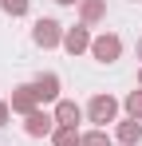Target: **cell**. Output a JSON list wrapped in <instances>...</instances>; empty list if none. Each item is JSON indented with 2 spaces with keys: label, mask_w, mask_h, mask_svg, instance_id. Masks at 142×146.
Segmentation results:
<instances>
[{
  "label": "cell",
  "mask_w": 142,
  "mask_h": 146,
  "mask_svg": "<svg viewBox=\"0 0 142 146\" xmlns=\"http://www.w3.org/2000/svg\"><path fill=\"white\" fill-rule=\"evenodd\" d=\"M8 115H12V103H4V99H0V126L8 122Z\"/></svg>",
  "instance_id": "cell-15"
},
{
  "label": "cell",
  "mask_w": 142,
  "mask_h": 146,
  "mask_svg": "<svg viewBox=\"0 0 142 146\" xmlns=\"http://www.w3.org/2000/svg\"><path fill=\"white\" fill-rule=\"evenodd\" d=\"M91 32H87V24H75V28H67L63 32V48L71 51V55H83V51H91Z\"/></svg>",
  "instance_id": "cell-6"
},
{
  "label": "cell",
  "mask_w": 142,
  "mask_h": 146,
  "mask_svg": "<svg viewBox=\"0 0 142 146\" xmlns=\"http://www.w3.org/2000/svg\"><path fill=\"white\" fill-rule=\"evenodd\" d=\"M79 119H83L79 103H71V99H59V103H55V122H59V126H79Z\"/></svg>",
  "instance_id": "cell-8"
},
{
  "label": "cell",
  "mask_w": 142,
  "mask_h": 146,
  "mask_svg": "<svg viewBox=\"0 0 142 146\" xmlns=\"http://www.w3.org/2000/svg\"><path fill=\"white\" fill-rule=\"evenodd\" d=\"M126 115L142 122V87H138V91H130V95H126Z\"/></svg>",
  "instance_id": "cell-12"
},
{
  "label": "cell",
  "mask_w": 142,
  "mask_h": 146,
  "mask_svg": "<svg viewBox=\"0 0 142 146\" xmlns=\"http://www.w3.org/2000/svg\"><path fill=\"white\" fill-rule=\"evenodd\" d=\"M12 111H16V115H24V119L40 111V95H36V83H24V87H16V91H12Z\"/></svg>",
  "instance_id": "cell-3"
},
{
  "label": "cell",
  "mask_w": 142,
  "mask_h": 146,
  "mask_svg": "<svg viewBox=\"0 0 142 146\" xmlns=\"http://www.w3.org/2000/svg\"><path fill=\"white\" fill-rule=\"evenodd\" d=\"M0 8H4L8 16H28L32 4H28V0H0Z\"/></svg>",
  "instance_id": "cell-13"
},
{
  "label": "cell",
  "mask_w": 142,
  "mask_h": 146,
  "mask_svg": "<svg viewBox=\"0 0 142 146\" xmlns=\"http://www.w3.org/2000/svg\"><path fill=\"white\" fill-rule=\"evenodd\" d=\"M55 4H79V0H55Z\"/></svg>",
  "instance_id": "cell-16"
},
{
  "label": "cell",
  "mask_w": 142,
  "mask_h": 146,
  "mask_svg": "<svg viewBox=\"0 0 142 146\" xmlns=\"http://www.w3.org/2000/svg\"><path fill=\"white\" fill-rule=\"evenodd\" d=\"M115 115H118V103H115L111 95H95V99H91V107H87V119L99 122V126L115 122Z\"/></svg>",
  "instance_id": "cell-4"
},
{
  "label": "cell",
  "mask_w": 142,
  "mask_h": 146,
  "mask_svg": "<svg viewBox=\"0 0 142 146\" xmlns=\"http://www.w3.org/2000/svg\"><path fill=\"white\" fill-rule=\"evenodd\" d=\"M79 16H83V24H87V28L99 24V20L107 16V0H79Z\"/></svg>",
  "instance_id": "cell-9"
},
{
  "label": "cell",
  "mask_w": 142,
  "mask_h": 146,
  "mask_svg": "<svg viewBox=\"0 0 142 146\" xmlns=\"http://www.w3.org/2000/svg\"><path fill=\"white\" fill-rule=\"evenodd\" d=\"M51 142L55 146H83V134H79V126H55Z\"/></svg>",
  "instance_id": "cell-11"
},
{
  "label": "cell",
  "mask_w": 142,
  "mask_h": 146,
  "mask_svg": "<svg viewBox=\"0 0 142 146\" xmlns=\"http://www.w3.org/2000/svg\"><path fill=\"white\" fill-rule=\"evenodd\" d=\"M83 146H111V142H107L103 130H91V134H83Z\"/></svg>",
  "instance_id": "cell-14"
},
{
  "label": "cell",
  "mask_w": 142,
  "mask_h": 146,
  "mask_svg": "<svg viewBox=\"0 0 142 146\" xmlns=\"http://www.w3.org/2000/svg\"><path fill=\"white\" fill-rule=\"evenodd\" d=\"M115 138H118V146H134V142L142 138V122H138V119H126V122H118Z\"/></svg>",
  "instance_id": "cell-10"
},
{
  "label": "cell",
  "mask_w": 142,
  "mask_h": 146,
  "mask_svg": "<svg viewBox=\"0 0 142 146\" xmlns=\"http://www.w3.org/2000/svg\"><path fill=\"white\" fill-rule=\"evenodd\" d=\"M91 55L99 59V63H115L118 55H122V40H118L115 32H103V36H95V44H91Z\"/></svg>",
  "instance_id": "cell-2"
},
{
  "label": "cell",
  "mask_w": 142,
  "mask_h": 146,
  "mask_svg": "<svg viewBox=\"0 0 142 146\" xmlns=\"http://www.w3.org/2000/svg\"><path fill=\"white\" fill-rule=\"evenodd\" d=\"M138 55H142V40H138Z\"/></svg>",
  "instance_id": "cell-17"
},
{
  "label": "cell",
  "mask_w": 142,
  "mask_h": 146,
  "mask_svg": "<svg viewBox=\"0 0 142 146\" xmlns=\"http://www.w3.org/2000/svg\"><path fill=\"white\" fill-rule=\"evenodd\" d=\"M55 115H47V111H36V115H28L24 122V130H28V138H47V134H55Z\"/></svg>",
  "instance_id": "cell-5"
},
{
  "label": "cell",
  "mask_w": 142,
  "mask_h": 146,
  "mask_svg": "<svg viewBox=\"0 0 142 146\" xmlns=\"http://www.w3.org/2000/svg\"><path fill=\"white\" fill-rule=\"evenodd\" d=\"M63 32L67 28L59 24V20L44 16V20H36V28H32V40H36V48H59L63 44Z\"/></svg>",
  "instance_id": "cell-1"
},
{
  "label": "cell",
  "mask_w": 142,
  "mask_h": 146,
  "mask_svg": "<svg viewBox=\"0 0 142 146\" xmlns=\"http://www.w3.org/2000/svg\"><path fill=\"white\" fill-rule=\"evenodd\" d=\"M36 95H40V103H55L59 99V75L55 71H40L36 75Z\"/></svg>",
  "instance_id": "cell-7"
}]
</instances>
